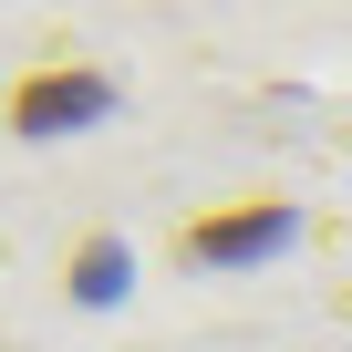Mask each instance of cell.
<instances>
[{
	"label": "cell",
	"mask_w": 352,
	"mask_h": 352,
	"mask_svg": "<svg viewBox=\"0 0 352 352\" xmlns=\"http://www.w3.org/2000/svg\"><path fill=\"white\" fill-rule=\"evenodd\" d=\"M280 239H290V208H280V197H249V208L187 218V228H176V259L208 270V259H259V249H280Z\"/></svg>",
	"instance_id": "cell-1"
},
{
	"label": "cell",
	"mask_w": 352,
	"mask_h": 352,
	"mask_svg": "<svg viewBox=\"0 0 352 352\" xmlns=\"http://www.w3.org/2000/svg\"><path fill=\"white\" fill-rule=\"evenodd\" d=\"M73 114H104V73H21V83H11V124H21V135L73 124Z\"/></svg>",
	"instance_id": "cell-2"
}]
</instances>
